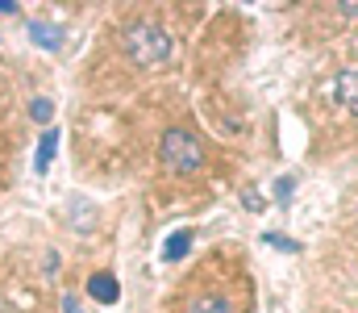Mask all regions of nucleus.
I'll list each match as a JSON object with an SVG mask.
<instances>
[{
	"instance_id": "nucleus-1",
	"label": "nucleus",
	"mask_w": 358,
	"mask_h": 313,
	"mask_svg": "<svg viewBox=\"0 0 358 313\" xmlns=\"http://www.w3.org/2000/svg\"><path fill=\"white\" fill-rule=\"evenodd\" d=\"M121 46H125V55H129L134 63H142V67L167 63V59H171V50H176L171 34H167L163 25H155V21H134V25H125Z\"/></svg>"
},
{
	"instance_id": "nucleus-2",
	"label": "nucleus",
	"mask_w": 358,
	"mask_h": 313,
	"mask_svg": "<svg viewBox=\"0 0 358 313\" xmlns=\"http://www.w3.org/2000/svg\"><path fill=\"white\" fill-rule=\"evenodd\" d=\"M163 159H167L171 172H200L204 151H200V142L187 130H167L163 134Z\"/></svg>"
},
{
	"instance_id": "nucleus-3",
	"label": "nucleus",
	"mask_w": 358,
	"mask_h": 313,
	"mask_svg": "<svg viewBox=\"0 0 358 313\" xmlns=\"http://www.w3.org/2000/svg\"><path fill=\"white\" fill-rule=\"evenodd\" d=\"M334 101L342 104L346 113H358V67H346L334 80Z\"/></svg>"
},
{
	"instance_id": "nucleus-4",
	"label": "nucleus",
	"mask_w": 358,
	"mask_h": 313,
	"mask_svg": "<svg viewBox=\"0 0 358 313\" xmlns=\"http://www.w3.org/2000/svg\"><path fill=\"white\" fill-rule=\"evenodd\" d=\"M29 38L42 50H63V25H55V21H29Z\"/></svg>"
},
{
	"instance_id": "nucleus-5",
	"label": "nucleus",
	"mask_w": 358,
	"mask_h": 313,
	"mask_svg": "<svg viewBox=\"0 0 358 313\" xmlns=\"http://www.w3.org/2000/svg\"><path fill=\"white\" fill-rule=\"evenodd\" d=\"M88 293L100 301V305H117V297H121V288H117V280H113L108 272H96V276H92Z\"/></svg>"
},
{
	"instance_id": "nucleus-6",
	"label": "nucleus",
	"mask_w": 358,
	"mask_h": 313,
	"mask_svg": "<svg viewBox=\"0 0 358 313\" xmlns=\"http://www.w3.org/2000/svg\"><path fill=\"white\" fill-rule=\"evenodd\" d=\"M187 246H192V230H176V234L163 242V259H167V263H171V259H183Z\"/></svg>"
},
{
	"instance_id": "nucleus-7",
	"label": "nucleus",
	"mask_w": 358,
	"mask_h": 313,
	"mask_svg": "<svg viewBox=\"0 0 358 313\" xmlns=\"http://www.w3.org/2000/svg\"><path fill=\"white\" fill-rule=\"evenodd\" d=\"M55 146H59V130H46V138H42V146H38V159H34V172H38V176L50 167V159H55Z\"/></svg>"
},
{
	"instance_id": "nucleus-8",
	"label": "nucleus",
	"mask_w": 358,
	"mask_h": 313,
	"mask_svg": "<svg viewBox=\"0 0 358 313\" xmlns=\"http://www.w3.org/2000/svg\"><path fill=\"white\" fill-rule=\"evenodd\" d=\"M187 313H234V305L225 297H200V301H192Z\"/></svg>"
},
{
	"instance_id": "nucleus-9",
	"label": "nucleus",
	"mask_w": 358,
	"mask_h": 313,
	"mask_svg": "<svg viewBox=\"0 0 358 313\" xmlns=\"http://www.w3.org/2000/svg\"><path fill=\"white\" fill-rule=\"evenodd\" d=\"M71 205H76V213H80V217H76V225H80V230H92V217H96V209H92L88 201H80V197H76Z\"/></svg>"
},
{
	"instance_id": "nucleus-10",
	"label": "nucleus",
	"mask_w": 358,
	"mask_h": 313,
	"mask_svg": "<svg viewBox=\"0 0 358 313\" xmlns=\"http://www.w3.org/2000/svg\"><path fill=\"white\" fill-rule=\"evenodd\" d=\"M50 109H55V104L46 101V97H34V101H29V117H34V121H50Z\"/></svg>"
},
{
	"instance_id": "nucleus-11",
	"label": "nucleus",
	"mask_w": 358,
	"mask_h": 313,
	"mask_svg": "<svg viewBox=\"0 0 358 313\" xmlns=\"http://www.w3.org/2000/svg\"><path fill=\"white\" fill-rule=\"evenodd\" d=\"M263 242H267V246H279V251H300V242H292V238H283V234H263Z\"/></svg>"
},
{
	"instance_id": "nucleus-12",
	"label": "nucleus",
	"mask_w": 358,
	"mask_h": 313,
	"mask_svg": "<svg viewBox=\"0 0 358 313\" xmlns=\"http://www.w3.org/2000/svg\"><path fill=\"white\" fill-rule=\"evenodd\" d=\"M292 184H296V180H287V176L275 184V197H279V205H287V201H292Z\"/></svg>"
},
{
	"instance_id": "nucleus-13",
	"label": "nucleus",
	"mask_w": 358,
	"mask_h": 313,
	"mask_svg": "<svg viewBox=\"0 0 358 313\" xmlns=\"http://www.w3.org/2000/svg\"><path fill=\"white\" fill-rule=\"evenodd\" d=\"M63 313H84V305H80V301L67 293V297H63Z\"/></svg>"
},
{
	"instance_id": "nucleus-14",
	"label": "nucleus",
	"mask_w": 358,
	"mask_h": 313,
	"mask_svg": "<svg viewBox=\"0 0 358 313\" xmlns=\"http://www.w3.org/2000/svg\"><path fill=\"white\" fill-rule=\"evenodd\" d=\"M0 13H17V4L13 0H0Z\"/></svg>"
}]
</instances>
